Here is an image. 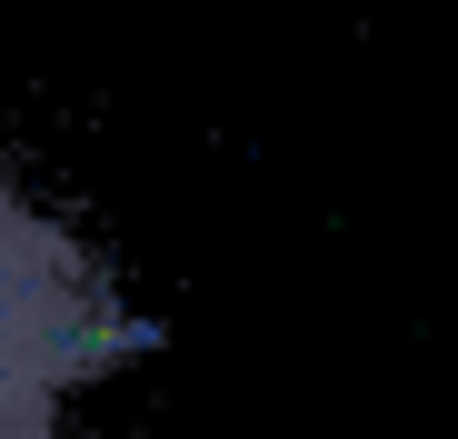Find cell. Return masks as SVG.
Returning a JSON list of instances; mask_svg holds the SVG:
<instances>
[{"label": "cell", "mask_w": 458, "mask_h": 439, "mask_svg": "<svg viewBox=\"0 0 458 439\" xmlns=\"http://www.w3.org/2000/svg\"><path fill=\"white\" fill-rule=\"evenodd\" d=\"M149 330L110 289L100 250L0 170V439H60L70 400L110 380Z\"/></svg>", "instance_id": "1"}]
</instances>
